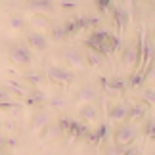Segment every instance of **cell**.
<instances>
[{"mask_svg": "<svg viewBox=\"0 0 155 155\" xmlns=\"http://www.w3.org/2000/svg\"><path fill=\"white\" fill-rule=\"evenodd\" d=\"M59 56H61V59L69 65V67H73L77 71H86L88 69L86 59H84V52H82L81 48H75V46H65V48H61Z\"/></svg>", "mask_w": 155, "mask_h": 155, "instance_id": "4", "label": "cell"}, {"mask_svg": "<svg viewBox=\"0 0 155 155\" xmlns=\"http://www.w3.org/2000/svg\"><path fill=\"white\" fill-rule=\"evenodd\" d=\"M6 100H12V96L4 90V88H0V102H6Z\"/></svg>", "mask_w": 155, "mask_h": 155, "instance_id": "31", "label": "cell"}, {"mask_svg": "<svg viewBox=\"0 0 155 155\" xmlns=\"http://www.w3.org/2000/svg\"><path fill=\"white\" fill-rule=\"evenodd\" d=\"M0 132H4L6 136H14L17 132V121H14V119H6V121H2V127H0Z\"/></svg>", "mask_w": 155, "mask_h": 155, "instance_id": "26", "label": "cell"}, {"mask_svg": "<svg viewBox=\"0 0 155 155\" xmlns=\"http://www.w3.org/2000/svg\"><path fill=\"white\" fill-rule=\"evenodd\" d=\"M21 79H23V82H25L29 88H33V90H42V86H44L42 75L37 73V71H27V73L21 75Z\"/></svg>", "mask_w": 155, "mask_h": 155, "instance_id": "18", "label": "cell"}, {"mask_svg": "<svg viewBox=\"0 0 155 155\" xmlns=\"http://www.w3.org/2000/svg\"><path fill=\"white\" fill-rule=\"evenodd\" d=\"M46 79L58 84H71L75 81V73L73 69L63 67V65H48L46 67Z\"/></svg>", "mask_w": 155, "mask_h": 155, "instance_id": "5", "label": "cell"}, {"mask_svg": "<svg viewBox=\"0 0 155 155\" xmlns=\"http://www.w3.org/2000/svg\"><path fill=\"white\" fill-rule=\"evenodd\" d=\"M52 121V113L46 109V107L42 105V107H37V109H35V113L31 115V132H40V130H42L46 124H48Z\"/></svg>", "mask_w": 155, "mask_h": 155, "instance_id": "10", "label": "cell"}, {"mask_svg": "<svg viewBox=\"0 0 155 155\" xmlns=\"http://www.w3.org/2000/svg\"><path fill=\"white\" fill-rule=\"evenodd\" d=\"M63 29H65V33H67L69 38L75 37V35H79V33H82V31H81V25H79V19H77V15L69 17V19L63 23Z\"/></svg>", "mask_w": 155, "mask_h": 155, "instance_id": "24", "label": "cell"}, {"mask_svg": "<svg viewBox=\"0 0 155 155\" xmlns=\"http://www.w3.org/2000/svg\"><path fill=\"white\" fill-rule=\"evenodd\" d=\"M142 132H144V136L146 138H150V140H153V117H150V119H144V124H142Z\"/></svg>", "mask_w": 155, "mask_h": 155, "instance_id": "28", "label": "cell"}, {"mask_svg": "<svg viewBox=\"0 0 155 155\" xmlns=\"http://www.w3.org/2000/svg\"><path fill=\"white\" fill-rule=\"evenodd\" d=\"M100 94H102L100 86L92 84V82H86V84H82L79 90H77L75 100L79 104H94V102H98V100H100Z\"/></svg>", "mask_w": 155, "mask_h": 155, "instance_id": "9", "label": "cell"}, {"mask_svg": "<svg viewBox=\"0 0 155 155\" xmlns=\"http://www.w3.org/2000/svg\"><path fill=\"white\" fill-rule=\"evenodd\" d=\"M25 2H29V0H25Z\"/></svg>", "mask_w": 155, "mask_h": 155, "instance_id": "36", "label": "cell"}, {"mask_svg": "<svg viewBox=\"0 0 155 155\" xmlns=\"http://www.w3.org/2000/svg\"><path fill=\"white\" fill-rule=\"evenodd\" d=\"M27 8L33 12V14H44L50 15L56 12V2L54 0H29Z\"/></svg>", "mask_w": 155, "mask_h": 155, "instance_id": "12", "label": "cell"}, {"mask_svg": "<svg viewBox=\"0 0 155 155\" xmlns=\"http://www.w3.org/2000/svg\"><path fill=\"white\" fill-rule=\"evenodd\" d=\"M107 119L113 124H121L128 121V102H113L109 104V109H107Z\"/></svg>", "mask_w": 155, "mask_h": 155, "instance_id": "7", "label": "cell"}, {"mask_svg": "<svg viewBox=\"0 0 155 155\" xmlns=\"http://www.w3.org/2000/svg\"><path fill=\"white\" fill-rule=\"evenodd\" d=\"M142 37L138 38V42H128L127 46L123 48L121 52V67L124 71H130V73H134L136 69H138V65L142 61Z\"/></svg>", "mask_w": 155, "mask_h": 155, "instance_id": "2", "label": "cell"}, {"mask_svg": "<svg viewBox=\"0 0 155 155\" xmlns=\"http://www.w3.org/2000/svg\"><path fill=\"white\" fill-rule=\"evenodd\" d=\"M84 59H86V65H88V67H92V69H100V67H104V65L109 61V59H105L102 54L94 52L90 48L84 50Z\"/></svg>", "mask_w": 155, "mask_h": 155, "instance_id": "20", "label": "cell"}, {"mask_svg": "<svg viewBox=\"0 0 155 155\" xmlns=\"http://www.w3.org/2000/svg\"><path fill=\"white\" fill-rule=\"evenodd\" d=\"M38 136H40V140L56 142V140H59V138H63V130H61V127L58 124V121H50V123L38 132Z\"/></svg>", "mask_w": 155, "mask_h": 155, "instance_id": "14", "label": "cell"}, {"mask_svg": "<svg viewBox=\"0 0 155 155\" xmlns=\"http://www.w3.org/2000/svg\"><path fill=\"white\" fill-rule=\"evenodd\" d=\"M136 138H138V127L132 124V123L115 124L113 130H111L113 146H117V147H128V146H132Z\"/></svg>", "mask_w": 155, "mask_h": 155, "instance_id": "1", "label": "cell"}, {"mask_svg": "<svg viewBox=\"0 0 155 155\" xmlns=\"http://www.w3.org/2000/svg\"><path fill=\"white\" fill-rule=\"evenodd\" d=\"M46 104V96L42 90H29V94L25 98H23V107H33V109H37V107H42Z\"/></svg>", "mask_w": 155, "mask_h": 155, "instance_id": "16", "label": "cell"}, {"mask_svg": "<svg viewBox=\"0 0 155 155\" xmlns=\"http://www.w3.org/2000/svg\"><path fill=\"white\" fill-rule=\"evenodd\" d=\"M144 81H146L144 71H138V73H132V77H130V81H128V84H127V86H130V88H138Z\"/></svg>", "mask_w": 155, "mask_h": 155, "instance_id": "27", "label": "cell"}, {"mask_svg": "<svg viewBox=\"0 0 155 155\" xmlns=\"http://www.w3.org/2000/svg\"><path fill=\"white\" fill-rule=\"evenodd\" d=\"M46 105L50 109H59V111H65L69 107V100L63 98V94H58L54 98H46Z\"/></svg>", "mask_w": 155, "mask_h": 155, "instance_id": "23", "label": "cell"}, {"mask_svg": "<svg viewBox=\"0 0 155 155\" xmlns=\"http://www.w3.org/2000/svg\"><path fill=\"white\" fill-rule=\"evenodd\" d=\"M77 117L81 119V123L94 124V123H100V119H102V109H100L98 102H94V104H81L79 109H77Z\"/></svg>", "mask_w": 155, "mask_h": 155, "instance_id": "6", "label": "cell"}, {"mask_svg": "<svg viewBox=\"0 0 155 155\" xmlns=\"http://www.w3.org/2000/svg\"><path fill=\"white\" fill-rule=\"evenodd\" d=\"M56 8H61L65 12H71V10H77L79 8V2L77 0H58V6Z\"/></svg>", "mask_w": 155, "mask_h": 155, "instance_id": "30", "label": "cell"}, {"mask_svg": "<svg viewBox=\"0 0 155 155\" xmlns=\"http://www.w3.org/2000/svg\"><path fill=\"white\" fill-rule=\"evenodd\" d=\"M25 44L35 52H46L50 48V40L46 38V35L38 33V31H33V29L25 33Z\"/></svg>", "mask_w": 155, "mask_h": 155, "instance_id": "8", "label": "cell"}, {"mask_svg": "<svg viewBox=\"0 0 155 155\" xmlns=\"http://www.w3.org/2000/svg\"><path fill=\"white\" fill-rule=\"evenodd\" d=\"M140 102L146 104L147 107H153L155 105V90L150 86V88H142L140 90Z\"/></svg>", "mask_w": 155, "mask_h": 155, "instance_id": "25", "label": "cell"}, {"mask_svg": "<svg viewBox=\"0 0 155 155\" xmlns=\"http://www.w3.org/2000/svg\"><path fill=\"white\" fill-rule=\"evenodd\" d=\"M46 35V38L48 40H52V42H58V44H61V42H65L69 37H67V33H65V29H63V25H54L48 29V31L44 33Z\"/></svg>", "mask_w": 155, "mask_h": 155, "instance_id": "21", "label": "cell"}, {"mask_svg": "<svg viewBox=\"0 0 155 155\" xmlns=\"http://www.w3.org/2000/svg\"><path fill=\"white\" fill-rule=\"evenodd\" d=\"M146 117H147V105L146 104H142V102L128 104V121L127 123L138 124L140 121H144Z\"/></svg>", "mask_w": 155, "mask_h": 155, "instance_id": "13", "label": "cell"}, {"mask_svg": "<svg viewBox=\"0 0 155 155\" xmlns=\"http://www.w3.org/2000/svg\"><path fill=\"white\" fill-rule=\"evenodd\" d=\"M0 155H12V153L8 150H0Z\"/></svg>", "mask_w": 155, "mask_h": 155, "instance_id": "33", "label": "cell"}, {"mask_svg": "<svg viewBox=\"0 0 155 155\" xmlns=\"http://www.w3.org/2000/svg\"><path fill=\"white\" fill-rule=\"evenodd\" d=\"M12 155H14V153H12Z\"/></svg>", "mask_w": 155, "mask_h": 155, "instance_id": "37", "label": "cell"}, {"mask_svg": "<svg viewBox=\"0 0 155 155\" xmlns=\"http://www.w3.org/2000/svg\"><path fill=\"white\" fill-rule=\"evenodd\" d=\"M113 17H115V25L119 29V33H123L128 25V14L124 12L123 6H115L113 8Z\"/></svg>", "mask_w": 155, "mask_h": 155, "instance_id": "22", "label": "cell"}, {"mask_svg": "<svg viewBox=\"0 0 155 155\" xmlns=\"http://www.w3.org/2000/svg\"><path fill=\"white\" fill-rule=\"evenodd\" d=\"M140 2H144V4H150V6H151V4L155 2V0H140Z\"/></svg>", "mask_w": 155, "mask_h": 155, "instance_id": "34", "label": "cell"}, {"mask_svg": "<svg viewBox=\"0 0 155 155\" xmlns=\"http://www.w3.org/2000/svg\"><path fill=\"white\" fill-rule=\"evenodd\" d=\"M4 142H6V136L0 134V150H4Z\"/></svg>", "mask_w": 155, "mask_h": 155, "instance_id": "32", "label": "cell"}, {"mask_svg": "<svg viewBox=\"0 0 155 155\" xmlns=\"http://www.w3.org/2000/svg\"><path fill=\"white\" fill-rule=\"evenodd\" d=\"M0 127H2V121H0Z\"/></svg>", "mask_w": 155, "mask_h": 155, "instance_id": "35", "label": "cell"}, {"mask_svg": "<svg viewBox=\"0 0 155 155\" xmlns=\"http://www.w3.org/2000/svg\"><path fill=\"white\" fill-rule=\"evenodd\" d=\"M94 6H96V10L104 15V14L109 12V8L113 6V0H94Z\"/></svg>", "mask_w": 155, "mask_h": 155, "instance_id": "29", "label": "cell"}, {"mask_svg": "<svg viewBox=\"0 0 155 155\" xmlns=\"http://www.w3.org/2000/svg\"><path fill=\"white\" fill-rule=\"evenodd\" d=\"M8 58H10V61L14 63V65L23 67V69L33 65V54H31V48H29L25 42H14V44H10Z\"/></svg>", "mask_w": 155, "mask_h": 155, "instance_id": "3", "label": "cell"}, {"mask_svg": "<svg viewBox=\"0 0 155 155\" xmlns=\"http://www.w3.org/2000/svg\"><path fill=\"white\" fill-rule=\"evenodd\" d=\"M100 86L104 88L105 94L109 96H119V94L127 92V82L123 79H107V77H100Z\"/></svg>", "mask_w": 155, "mask_h": 155, "instance_id": "11", "label": "cell"}, {"mask_svg": "<svg viewBox=\"0 0 155 155\" xmlns=\"http://www.w3.org/2000/svg\"><path fill=\"white\" fill-rule=\"evenodd\" d=\"M4 23L10 31H25L27 29V19L23 14H10Z\"/></svg>", "mask_w": 155, "mask_h": 155, "instance_id": "19", "label": "cell"}, {"mask_svg": "<svg viewBox=\"0 0 155 155\" xmlns=\"http://www.w3.org/2000/svg\"><path fill=\"white\" fill-rule=\"evenodd\" d=\"M2 88L8 94H15V96H19V98H25L27 94H29V90H31V88H29L25 82H21V81H2Z\"/></svg>", "mask_w": 155, "mask_h": 155, "instance_id": "15", "label": "cell"}, {"mask_svg": "<svg viewBox=\"0 0 155 155\" xmlns=\"http://www.w3.org/2000/svg\"><path fill=\"white\" fill-rule=\"evenodd\" d=\"M29 23H31L33 31H38V33H46L54 25V21L48 15H44V14H33L31 19H29Z\"/></svg>", "mask_w": 155, "mask_h": 155, "instance_id": "17", "label": "cell"}]
</instances>
